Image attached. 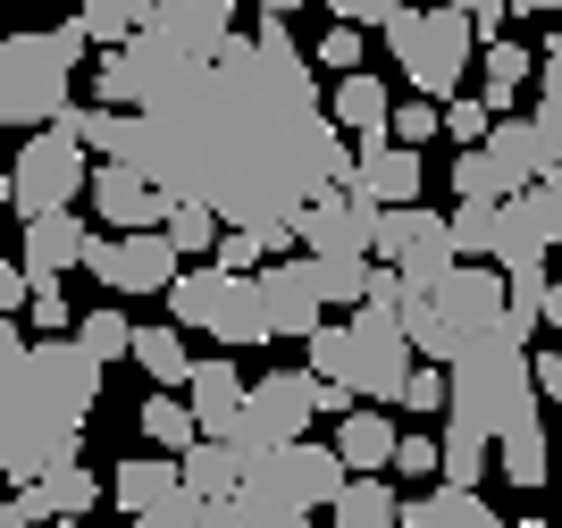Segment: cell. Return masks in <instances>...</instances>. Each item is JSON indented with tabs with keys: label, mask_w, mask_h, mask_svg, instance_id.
Wrapping results in <instances>:
<instances>
[{
	"label": "cell",
	"mask_w": 562,
	"mask_h": 528,
	"mask_svg": "<svg viewBox=\"0 0 562 528\" xmlns=\"http://www.w3.org/2000/svg\"><path fill=\"white\" fill-rule=\"evenodd\" d=\"M294 18L260 9L252 34L186 76V85L151 92L126 117V151L117 160L151 168L168 202H211L227 227H278L303 218L319 193L352 184L361 143L336 126L328 92H319V59L285 34Z\"/></svg>",
	"instance_id": "cell-1"
},
{
	"label": "cell",
	"mask_w": 562,
	"mask_h": 528,
	"mask_svg": "<svg viewBox=\"0 0 562 528\" xmlns=\"http://www.w3.org/2000/svg\"><path fill=\"white\" fill-rule=\"evenodd\" d=\"M101 378H110V361L85 336H34L25 345L18 311H0V470H9V486L50 479L85 453Z\"/></svg>",
	"instance_id": "cell-2"
},
{
	"label": "cell",
	"mask_w": 562,
	"mask_h": 528,
	"mask_svg": "<svg viewBox=\"0 0 562 528\" xmlns=\"http://www.w3.org/2000/svg\"><path fill=\"white\" fill-rule=\"evenodd\" d=\"M352 461L336 445H311V437H285L269 453H252V479L235 486V528H303L311 512H328L345 495Z\"/></svg>",
	"instance_id": "cell-3"
},
{
	"label": "cell",
	"mask_w": 562,
	"mask_h": 528,
	"mask_svg": "<svg viewBox=\"0 0 562 528\" xmlns=\"http://www.w3.org/2000/svg\"><path fill=\"white\" fill-rule=\"evenodd\" d=\"M85 50H93V25H85V18L43 25V34H9V43H0V117H9L18 135L50 126V117L76 101Z\"/></svg>",
	"instance_id": "cell-4"
},
{
	"label": "cell",
	"mask_w": 562,
	"mask_h": 528,
	"mask_svg": "<svg viewBox=\"0 0 562 528\" xmlns=\"http://www.w3.org/2000/svg\"><path fill=\"white\" fill-rule=\"evenodd\" d=\"M378 34H386V50H395V68L412 76V92H437V101H453V92L470 85L479 43H487L479 18H462L453 0H437V9H412V0H403Z\"/></svg>",
	"instance_id": "cell-5"
},
{
	"label": "cell",
	"mask_w": 562,
	"mask_h": 528,
	"mask_svg": "<svg viewBox=\"0 0 562 528\" xmlns=\"http://www.w3.org/2000/svg\"><path fill=\"white\" fill-rule=\"evenodd\" d=\"M168 319L186 327H211L227 352H252V345H278V311H269V285L260 269H177L168 285Z\"/></svg>",
	"instance_id": "cell-6"
},
{
	"label": "cell",
	"mask_w": 562,
	"mask_h": 528,
	"mask_svg": "<svg viewBox=\"0 0 562 528\" xmlns=\"http://www.w3.org/2000/svg\"><path fill=\"white\" fill-rule=\"evenodd\" d=\"M93 143L68 135L59 117L50 126H34V135L18 143V160H9V210L18 218H43V210H76L85 193H93Z\"/></svg>",
	"instance_id": "cell-7"
},
{
	"label": "cell",
	"mask_w": 562,
	"mask_h": 528,
	"mask_svg": "<svg viewBox=\"0 0 562 528\" xmlns=\"http://www.w3.org/2000/svg\"><path fill=\"white\" fill-rule=\"evenodd\" d=\"M85 269L110 285V294H168L177 285V269H186V244L168 227H93V244H85Z\"/></svg>",
	"instance_id": "cell-8"
},
{
	"label": "cell",
	"mask_w": 562,
	"mask_h": 528,
	"mask_svg": "<svg viewBox=\"0 0 562 528\" xmlns=\"http://www.w3.org/2000/svg\"><path fill=\"white\" fill-rule=\"evenodd\" d=\"M420 361L428 352L412 345L403 311H386V302H361V311H352V386H361V403H403V386H412Z\"/></svg>",
	"instance_id": "cell-9"
},
{
	"label": "cell",
	"mask_w": 562,
	"mask_h": 528,
	"mask_svg": "<svg viewBox=\"0 0 562 528\" xmlns=\"http://www.w3.org/2000/svg\"><path fill=\"white\" fill-rule=\"evenodd\" d=\"M311 419H319V369H269V378H252V403H244L235 437L252 445V453H269V445L303 437Z\"/></svg>",
	"instance_id": "cell-10"
},
{
	"label": "cell",
	"mask_w": 562,
	"mask_h": 528,
	"mask_svg": "<svg viewBox=\"0 0 562 528\" xmlns=\"http://www.w3.org/2000/svg\"><path fill=\"white\" fill-rule=\"evenodd\" d=\"M378 227H386V202H378L370 184H336V193H319L294 218L303 252H378Z\"/></svg>",
	"instance_id": "cell-11"
},
{
	"label": "cell",
	"mask_w": 562,
	"mask_h": 528,
	"mask_svg": "<svg viewBox=\"0 0 562 528\" xmlns=\"http://www.w3.org/2000/svg\"><path fill=\"white\" fill-rule=\"evenodd\" d=\"M437 311H446L453 327H462V345H479V336H495V327L513 319V277H504V260H453V277L437 285Z\"/></svg>",
	"instance_id": "cell-12"
},
{
	"label": "cell",
	"mask_w": 562,
	"mask_h": 528,
	"mask_svg": "<svg viewBox=\"0 0 562 528\" xmlns=\"http://www.w3.org/2000/svg\"><path fill=\"white\" fill-rule=\"evenodd\" d=\"M85 202H93L101 227H168V193L151 184V168H135V160H101Z\"/></svg>",
	"instance_id": "cell-13"
},
{
	"label": "cell",
	"mask_w": 562,
	"mask_h": 528,
	"mask_svg": "<svg viewBox=\"0 0 562 528\" xmlns=\"http://www.w3.org/2000/svg\"><path fill=\"white\" fill-rule=\"evenodd\" d=\"M101 504V479L85 470V461H68V470H50V479H25L9 504H0V520L25 528V520H85V512Z\"/></svg>",
	"instance_id": "cell-14"
},
{
	"label": "cell",
	"mask_w": 562,
	"mask_h": 528,
	"mask_svg": "<svg viewBox=\"0 0 562 528\" xmlns=\"http://www.w3.org/2000/svg\"><path fill=\"white\" fill-rule=\"evenodd\" d=\"M186 495V461H168V453H135V461H117L110 470V504L126 512V520L143 528H160V512Z\"/></svg>",
	"instance_id": "cell-15"
},
{
	"label": "cell",
	"mask_w": 562,
	"mask_h": 528,
	"mask_svg": "<svg viewBox=\"0 0 562 528\" xmlns=\"http://www.w3.org/2000/svg\"><path fill=\"white\" fill-rule=\"evenodd\" d=\"M260 285H269V311H278V336H311V327L328 319V294H319V277H311V252H303V260L269 252Z\"/></svg>",
	"instance_id": "cell-16"
},
{
	"label": "cell",
	"mask_w": 562,
	"mask_h": 528,
	"mask_svg": "<svg viewBox=\"0 0 562 528\" xmlns=\"http://www.w3.org/2000/svg\"><path fill=\"white\" fill-rule=\"evenodd\" d=\"M151 25L177 34L186 50H202V59L244 43V34H235V0H151Z\"/></svg>",
	"instance_id": "cell-17"
},
{
	"label": "cell",
	"mask_w": 562,
	"mask_h": 528,
	"mask_svg": "<svg viewBox=\"0 0 562 528\" xmlns=\"http://www.w3.org/2000/svg\"><path fill=\"white\" fill-rule=\"evenodd\" d=\"M504 512L479 504L470 479H420V495H403V528H495Z\"/></svg>",
	"instance_id": "cell-18"
},
{
	"label": "cell",
	"mask_w": 562,
	"mask_h": 528,
	"mask_svg": "<svg viewBox=\"0 0 562 528\" xmlns=\"http://www.w3.org/2000/svg\"><path fill=\"white\" fill-rule=\"evenodd\" d=\"M85 244H93V227L76 218V210H43V218H25V269L34 277H68V269H85Z\"/></svg>",
	"instance_id": "cell-19"
},
{
	"label": "cell",
	"mask_w": 562,
	"mask_h": 528,
	"mask_svg": "<svg viewBox=\"0 0 562 528\" xmlns=\"http://www.w3.org/2000/svg\"><path fill=\"white\" fill-rule=\"evenodd\" d=\"M328 110H336V126H352L361 143H386V135H395V92H386V76H370V68L336 76Z\"/></svg>",
	"instance_id": "cell-20"
},
{
	"label": "cell",
	"mask_w": 562,
	"mask_h": 528,
	"mask_svg": "<svg viewBox=\"0 0 562 528\" xmlns=\"http://www.w3.org/2000/svg\"><path fill=\"white\" fill-rule=\"evenodd\" d=\"M386 412H395V403H352V412L336 419V453H345L352 470H395L403 428H395Z\"/></svg>",
	"instance_id": "cell-21"
},
{
	"label": "cell",
	"mask_w": 562,
	"mask_h": 528,
	"mask_svg": "<svg viewBox=\"0 0 562 528\" xmlns=\"http://www.w3.org/2000/svg\"><path fill=\"white\" fill-rule=\"evenodd\" d=\"M193 412H202V437H235L244 428V403H252V386L235 378V361H193Z\"/></svg>",
	"instance_id": "cell-22"
},
{
	"label": "cell",
	"mask_w": 562,
	"mask_h": 528,
	"mask_svg": "<svg viewBox=\"0 0 562 528\" xmlns=\"http://www.w3.org/2000/svg\"><path fill=\"white\" fill-rule=\"evenodd\" d=\"M420 143H361V168H352V184H370L378 202H420Z\"/></svg>",
	"instance_id": "cell-23"
},
{
	"label": "cell",
	"mask_w": 562,
	"mask_h": 528,
	"mask_svg": "<svg viewBox=\"0 0 562 528\" xmlns=\"http://www.w3.org/2000/svg\"><path fill=\"white\" fill-rule=\"evenodd\" d=\"M186 479L202 486V495H235V486L252 479V445L244 437H202V445H186Z\"/></svg>",
	"instance_id": "cell-24"
},
{
	"label": "cell",
	"mask_w": 562,
	"mask_h": 528,
	"mask_svg": "<svg viewBox=\"0 0 562 528\" xmlns=\"http://www.w3.org/2000/svg\"><path fill=\"white\" fill-rule=\"evenodd\" d=\"M328 520H336V528H395V520H403V495L378 479V470H352L345 495L328 504Z\"/></svg>",
	"instance_id": "cell-25"
},
{
	"label": "cell",
	"mask_w": 562,
	"mask_h": 528,
	"mask_svg": "<svg viewBox=\"0 0 562 528\" xmlns=\"http://www.w3.org/2000/svg\"><path fill=\"white\" fill-rule=\"evenodd\" d=\"M135 369L151 378V386H193L186 319H168V327H135Z\"/></svg>",
	"instance_id": "cell-26"
},
{
	"label": "cell",
	"mask_w": 562,
	"mask_h": 528,
	"mask_svg": "<svg viewBox=\"0 0 562 528\" xmlns=\"http://www.w3.org/2000/svg\"><path fill=\"white\" fill-rule=\"evenodd\" d=\"M135 428L160 445V453H186V445H202V412H193V394H177V386H151V403H143Z\"/></svg>",
	"instance_id": "cell-27"
},
{
	"label": "cell",
	"mask_w": 562,
	"mask_h": 528,
	"mask_svg": "<svg viewBox=\"0 0 562 528\" xmlns=\"http://www.w3.org/2000/svg\"><path fill=\"white\" fill-rule=\"evenodd\" d=\"M529 76H538V59H529V50H520L513 34H495V43H479V92H487L495 110H504V101H513V92L529 85Z\"/></svg>",
	"instance_id": "cell-28"
},
{
	"label": "cell",
	"mask_w": 562,
	"mask_h": 528,
	"mask_svg": "<svg viewBox=\"0 0 562 528\" xmlns=\"http://www.w3.org/2000/svg\"><path fill=\"white\" fill-rule=\"evenodd\" d=\"M453 193H462V202H504L513 177H504V160H495L487 143H462V151H453Z\"/></svg>",
	"instance_id": "cell-29"
},
{
	"label": "cell",
	"mask_w": 562,
	"mask_h": 528,
	"mask_svg": "<svg viewBox=\"0 0 562 528\" xmlns=\"http://www.w3.org/2000/svg\"><path fill=\"white\" fill-rule=\"evenodd\" d=\"M403 327H412V345H420L428 361H453V352H462V327L437 311V294H403Z\"/></svg>",
	"instance_id": "cell-30"
},
{
	"label": "cell",
	"mask_w": 562,
	"mask_h": 528,
	"mask_svg": "<svg viewBox=\"0 0 562 528\" xmlns=\"http://www.w3.org/2000/svg\"><path fill=\"white\" fill-rule=\"evenodd\" d=\"M76 18L93 25V43H101V50H117V43H135L143 25H151V0H85Z\"/></svg>",
	"instance_id": "cell-31"
},
{
	"label": "cell",
	"mask_w": 562,
	"mask_h": 528,
	"mask_svg": "<svg viewBox=\"0 0 562 528\" xmlns=\"http://www.w3.org/2000/svg\"><path fill=\"white\" fill-rule=\"evenodd\" d=\"M513 202V193H504ZM504 202H462L453 210V244H462V260H495V244H504Z\"/></svg>",
	"instance_id": "cell-32"
},
{
	"label": "cell",
	"mask_w": 562,
	"mask_h": 528,
	"mask_svg": "<svg viewBox=\"0 0 562 528\" xmlns=\"http://www.w3.org/2000/svg\"><path fill=\"white\" fill-rule=\"evenodd\" d=\"M76 336L101 352V361H135V319L117 311V302H93L85 319H76Z\"/></svg>",
	"instance_id": "cell-33"
},
{
	"label": "cell",
	"mask_w": 562,
	"mask_h": 528,
	"mask_svg": "<svg viewBox=\"0 0 562 528\" xmlns=\"http://www.w3.org/2000/svg\"><path fill=\"white\" fill-rule=\"evenodd\" d=\"M446 218L437 210H420V202H386V227H378V260H403L420 235H437Z\"/></svg>",
	"instance_id": "cell-34"
},
{
	"label": "cell",
	"mask_w": 562,
	"mask_h": 528,
	"mask_svg": "<svg viewBox=\"0 0 562 528\" xmlns=\"http://www.w3.org/2000/svg\"><path fill=\"white\" fill-rule=\"evenodd\" d=\"M168 235L186 244V260H202V252H218V235H227V218H218L211 202H168Z\"/></svg>",
	"instance_id": "cell-35"
},
{
	"label": "cell",
	"mask_w": 562,
	"mask_h": 528,
	"mask_svg": "<svg viewBox=\"0 0 562 528\" xmlns=\"http://www.w3.org/2000/svg\"><path fill=\"white\" fill-rule=\"evenodd\" d=\"M487 461H495V437H479L470 419H446V479H487Z\"/></svg>",
	"instance_id": "cell-36"
},
{
	"label": "cell",
	"mask_w": 562,
	"mask_h": 528,
	"mask_svg": "<svg viewBox=\"0 0 562 528\" xmlns=\"http://www.w3.org/2000/svg\"><path fill=\"white\" fill-rule=\"evenodd\" d=\"M303 361L319 369V378H352V319H345V327L319 319V327L303 336Z\"/></svg>",
	"instance_id": "cell-37"
},
{
	"label": "cell",
	"mask_w": 562,
	"mask_h": 528,
	"mask_svg": "<svg viewBox=\"0 0 562 528\" xmlns=\"http://www.w3.org/2000/svg\"><path fill=\"white\" fill-rule=\"evenodd\" d=\"M446 135V101H437V92H420V101H395V143H437Z\"/></svg>",
	"instance_id": "cell-38"
},
{
	"label": "cell",
	"mask_w": 562,
	"mask_h": 528,
	"mask_svg": "<svg viewBox=\"0 0 562 528\" xmlns=\"http://www.w3.org/2000/svg\"><path fill=\"white\" fill-rule=\"evenodd\" d=\"M395 470H403V479H446V437H428V428H403Z\"/></svg>",
	"instance_id": "cell-39"
},
{
	"label": "cell",
	"mask_w": 562,
	"mask_h": 528,
	"mask_svg": "<svg viewBox=\"0 0 562 528\" xmlns=\"http://www.w3.org/2000/svg\"><path fill=\"white\" fill-rule=\"evenodd\" d=\"M361 34H370V25L336 18L328 34H319V50H311V59H319V68H328V76H352V68H361Z\"/></svg>",
	"instance_id": "cell-40"
},
{
	"label": "cell",
	"mask_w": 562,
	"mask_h": 528,
	"mask_svg": "<svg viewBox=\"0 0 562 528\" xmlns=\"http://www.w3.org/2000/svg\"><path fill=\"white\" fill-rule=\"evenodd\" d=\"M495 117H504V110H495L487 92H479V101H462V92H453V101H446V135H453V143H487Z\"/></svg>",
	"instance_id": "cell-41"
},
{
	"label": "cell",
	"mask_w": 562,
	"mask_h": 528,
	"mask_svg": "<svg viewBox=\"0 0 562 528\" xmlns=\"http://www.w3.org/2000/svg\"><path fill=\"white\" fill-rule=\"evenodd\" d=\"M25 311H34L43 336H76V311H68V294H59V277H34V302H25Z\"/></svg>",
	"instance_id": "cell-42"
},
{
	"label": "cell",
	"mask_w": 562,
	"mask_h": 528,
	"mask_svg": "<svg viewBox=\"0 0 562 528\" xmlns=\"http://www.w3.org/2000/svg\"><path fill=\"white\" fill-rule=\"evenodd\" d=\"M211 260H218V269H269V235H260V227H227Z\"/></svg>",
	"instance_id": "cell-43"
},
{
	"label": "cell",
	"mask_w": 562,
	"mask_h": 528,
	"mask_svg": "<svg viewBox=\"0 0 562 528\" xmlns=\"http://www.w3.org/2000/svg\"><path fill=\"white\" fill-rule=\"evenodd\" d=\"M520 202H529V218H538V235H546V244H562V177L520 184Z\"/></svg>",
	"instance_id": "cell-44"
},
{
	"label": "cell",
	"mask_w": 562,
	"mask_h": 528,
	"mask_svg": "<svg viewBox=\"0 0 562 528\" xmlns=\"http://www.w3.org/2000/svg\"><path fill=\"white\" fill-rule=\"evenodd\" d=\"M319 9H328V18H352V25H386L403 0H319Z\"/></svg>",
	"instance_id": "cell-45"
},
{
	"label": "cell",
	"mask_w": 562,
	"mask_h": 528,
	"mask_svg": "<svg viewBox=\"0 0 562 528\" xmlns=\"http://www.w3.org/2000/svg\"><path fill=\"white\" fill-rule=\"evenodd\" d=\"M538 92L562 101V34H546V50H538Z\"/></svg>",
	"instance_id": "cell-46"
},
{
	"label": "cell",
	"mask_w": 562,
	"mask_h": 528,
	"mask_svg": "<svg viewBox=\"0 0 562 528\" xmlns=\"http://www.w3.org/2000/svg\"><path fill=\"white\" fill-rule=\"evenodd\" d=\"M538 378H546V403L562 412V336H554V352H538Z\"/></svg>",
	"instance_id": "cell-47"
},
{
	"label": "cell",
	"mask_w": 562,
	"mask_h": 528,
	"mask_svg": "<svg viewBox=\"0 0 562 528\" xmlns=\"http://www.w3.org/2000/svg\"><path fill=\"white\" fill-rule=\"evenodd\" d=\"M546 327H554V336H562V277H554V285H546Z\"/></svg>",
	"instance_id": "cell-48"
},
{
	"label": "cell",
	"mask_w": 562,
	"mask_h": 528,
	"mask_svg": "<svg viewBox=\"0 0 562 528\" xmlns=\"http://www.w3.org/2000/svg\"><path fill=\"white\" fill-rule=\"evenodd\" d=\"M260 9H278V18H294V9H303V0H260Z\"/></svg>",
	"instance_id": "cell-49"
},
{
	"label": "cell",
	"mask_w": 562,
	"mask_h": 528,
	"mask_svg": "<svg viewBox=\"0 0 562 528\" xmlns=\"http://www.w3.org/2000/svg\"><path fill=\"white\" fill-rule=\"evenodd\" d=\"M554 528H562V504H554Z\"/></svg>",
	"instance_id": "cell-50"
},
{
	"label": "cell",
	"mask_w": 562,
	"mask_h": 528,
	"mask_svg": "<svg viewBox=\"0 0 562 528\" xmlns=\"http://www.w3.org/2000/svg\"><path fill=\"white\" fill-rule=\"evenodd\" d=\"M554 479H562V461H554Z\"/></svg>",
	"instance_id": "cell-51"
},
{
	"label": "cell",
	"mask_w": 562,
	"mask_h": 528,
	"mask_svg": "<svg viewBox=\"0 0 562 528\" xmlns=\"http://www.w3.org/2000/svg\"><path fill=\"white\" fill-rule=\"evenodd\" d=\"M554 177H562V168H554Z\"/></svg>",
	"instance_id": "cell-52"
}]
</instances>
